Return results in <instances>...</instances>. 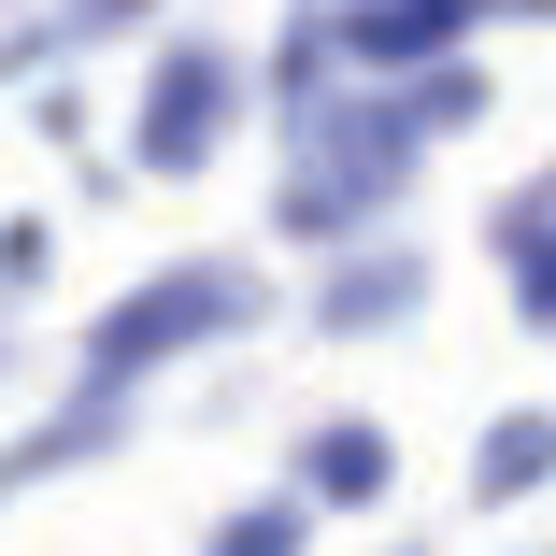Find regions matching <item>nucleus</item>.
Returning a JSON list of instances; mask_svg holds the SVG:
<instances>
[{
  "instance_id": "2",
  "label": "nucleus",
  "mask_w": 556,
  "mask_h": 556,
  "mask_svg": "<svg viewBox=\"0 0 556 556\" xmlns=\"http://www.w3.org/2000/svg\"><path fill=\"white\" fill-rule=\"evenodd\" d=\"M229 115H243V58L229 43H172L157 72H143V115H129V157L143 172H214V143H229Z\"/></svg>"
},
{
  "instance_id": "1",
  "label": "nucleus",
  "mask_w": 556,
  "mask_h": 556,
  "mask_svg": "<svg viewBox=\"0 0 556 556\" xmlns=\"http://www.w3.org/2000/svg\"><path fill=\"white\" fill-rule=\"evenodd\" d=\"M229 328H257V271L243 257H172L86 328V386H143V371H172L200 343H229Z\"/></svg>"
},
{
  "instance_id": "5",
  "label": "nucleus",
  "mask_w": 556,
  "mask_h": 556,
  "mask_svg": "<svg viewBox=\"0 0 556 556\" xmlns=\"http://www.w3.org/2000/svg\"><path fill=\"white\" fill-rule=\"evenodd\" d=\"M386 485H400V442H386L371 414H328V428L300 442V500H314V514H371Z\"/></svg>"
},
{
  "instance_id": "9",
  "label": "nucleus",
  "mask_w": 556,
  "mask_h": 556,
  "mask_svg": "<svg viewBox=\"0 0 556 556\" xmlns=\"http://www.w3.org/2000/svg\"><path fill=\"white\" fill-rule=\"evenodd\" d=\"M400 100H414V129L442 143V129H471V115H485V72H471V58H428V72H414Z\"/></svg>"
},
{
  "instance_id": "3",
  "label": "nucleus",
  "mask_w": 556,
  "mask_h": 556,
  "mask_svg": "<svg viewBox=\"0 0 556 556\" xmlns=\"http://www.w3.org/2000/svg\"><path fill=\"white\" fill-rule=\"evenodd\" d=\"M129 414H143V386H72L29 442H0V500H15V485H43V471H86V457H115V442H129Z\"/></svg>"
},
{
  "instance_id": "7",
  "label": "nucleus",
  "mask_w": 556,
  "mask_h": 556,
  "mask_svg": "<svg viewBox=\"0 0 556 556\" xmlns=\"http://www.w3.org/2000/svg\"><path fill=\"white\" fill-rule=\"evenodd\" d=\"M485 243H500V271H514V300H528V328H556V186H514Z\"/></svg>"
},
{
  "instance_id": "11",
  "label": "nucleus",
  "mask_w": 556,
  "mask_h": 556,
  "mask_svg": "<svg viewBox=\"0 0 556 556\" xmlns=\"http://www.w3.org/2000/svg\"><path fill=\"white\" fill-rule=\"evenodd\" d=\"M43 257H58V243H43L29 214H15V229H0V286H43Z\"/></svg>"
},
{
  "instance_id": "6",
  "label": "nucleus",
  "mask_w": 556,
  "mask_h": 556,
  "mask_svg": "<svg viewBox=\"0 0 556 556\" xmlns=\"http://www.w3.org/2000/svg\"><path fill=\"white\" fill-rule=\"evenodd\" d=\"M556 485V400H528V414H500L485 442H471V500L500 514V500H542Z\"/></svg>"
},
{
  "instance_id": "10",
  "label": "nucleus",
  "mask_w": 556,
  "mask_h": 556,
  "mask_svg": "<svg viewBox=\"0 0 556 556\" xmlns=\"http://www.w3.org/2000/svg\"><path fill=\"white\" fill-rule=\"evenodd\" d=\"M129 15H157V0H72V15H43V29H58V58H72V43H100V29H129Z\"/></svg>"
},
{
  "instance_id": "4",
  "label": "nucleus",
  "mask_w": 556,
  "mask_h": 556,
  "mask_svg": "<svg viewBox=\"0 0 556 556\" xmlns=\"http://www.w3.org/2000/svg\"><path fill=\"white\" fill-rule=\"evenodd\" d=\"M414 300H428V257L414 243H371V257H343V271L314 286V328H328V343H386Z\"/></svg>"
},
{
  "instance_id": "12",
  "label": "nucleus",
  "mask_w": 556,
  "mask_h": 556,
  "mask_svg": "<svg viewBox=\"0 0 556 556\" xmlns=\"http://www.w3.org/2000/svg\"><path fill=\"white\" fill-rule=\"evenodd\" d=\"M485 15H556V0H485Z\"/></svg>"
},
{
  "instance_id": "8",
  "label": "nucleus",
  "mask_w": 556,
  "mask_h": 556,
  "mask_svg": "<svg viewBox=\"0 0 556 556\" xmlns=\"http://www.w3.org/2000/svg\"><path fill=\"white\" fill-rule=\"evenodd\" d=\"M300 542H314V500H300V485H271V500H243L229 528H214L200 556H300Z\"/></svg>"
}]
</instances>
